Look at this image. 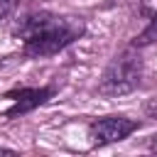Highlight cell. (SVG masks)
Returning <instances> with one entry per match:
<instances>
[{
  "mask_svg": "<svg viewBox=\"0 0 157 157\" xmlns=\"http://www.w3.org/2000/svg\"><path fill=\"white\" fill-rule=\"evenodd\" d=\"M17 0H0V12H5V10H10L12 5H15Z\"/></svg>",
  "mask_w": 157,
  "mask_h": 157,
  "instance_id": "obj_5",
  "label": "cell"
},
{
  "mask_svg": "<svg viewBox=\"0 0 157 157\" xmlns=\"http://www.w3.org/2000/svg\"><path fill=\"white\" fill-rule=\"evenodd\" d=\"M140 76H142L140 54H135L132 49H125L103 71L101 83H98V91L103 96H123V93H130V91H135L140 86Z\"/></svg>",
  "mask_w": 157,
  "mask_h": 157,
  "instance_id": "obj_2",
  "label": "cell"
},
{
  "mask_svg": "<svg viewBox=\"0 0 157 157\" xmlns=\"http://www.w3.org/2000/svg\"><path fill=\"white\" fill-rule=\"evenodd\" d=\"M86 25L81 17H64L54 12H29L15 25V37L22 42L25 54L49 56L69 47L83 34Z\"/></svg>",
  "mask_w": 157,
  "mask_h": 157,
  "instance_id": "obj_1",
  "label": "cell"
},
{
  "mask_svg": "<svg viewBox=\"0 0 157 157\" xmlns=\"http://www.w3.org/2000/svg\"><path fill=\"white\" fill-rule=\"evenodd\" d=\"M91 137H93V145H110V142H120L125 140L130 132L137 130V123L125 118V115H108V118H101L96 123H91Z\"/></svg>",
  "mask_w": 157,
  "mask_h": 157,
  "instance_id": "obj_3",
  "label": "cell"
},
{
  "mask_svg": "<svg viewBox=\"0 0 157 157\" xmlns=\"http://www.w3.org/2000/svg\"><path fill=\"white\" fill-rule=\"evenodd\" d=\"M52 96V88H32V91H20V98L15 101V105L7 110V118H15L17 113H27L34 105L44 103Z\"/></svg>",
  "mask_w": 157,
  "mask_h": 157,
  "instance_id": "obj_4",
  "label": "cell"
},
{
  "mask_svg": "<svg viewBox=\"0 0 157 157\" xmlns=\"http://www.w3.org/2000/svg\"><path fill=\"white\" fill-rule=\"evenodd\" d=\"M15 150H7V147H0V155H12Z\"/></svg>",
  "mask_w": 157,
  "mask_h": 157,
  "instance_id": "obj_6",
  "label": "cell"
}]
</instances>
